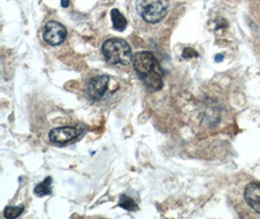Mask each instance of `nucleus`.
I'll return each mask as SVG.
<instances>
[{"mask_svg":"<svg viewBox=\"0 0 260 219\" xmlns=\"http://www.w3.org/2000/svg\"><path fill=\"white\" fill-rule=\"evenodd\" d=\"M133 65L148 90L159 91L163 88V70L152 53H137L133 57Z\"/></svg>","mask_w":260,"mask_h":219,"instance_id":"1","label":"nucleus"},{"mask_svg":"<svg viewBox=\"0 0 260 219\" xmlns=\"http://www.w3.org/2000/svg\"><path fill=\"white\" fill-rule=\"evenodd\" d=\"M102 52L107 61L115 66H128L133 59L130 45L121 38L107 40L102 47Z\"/></svg>","mask_w":260,"mask_h":219,"instance_id":"2","label":"nucleus"},{"mask_svg":"<svg viewBox=\"0 0 260 219\" xmlns=\"http://www.w3.org/2000/svg\"><path fill=\"white\" fill-rule=\"evenodd\" d=\"M137 11L142 19L149 23L161 22L169 8V0H137Z\"/></svg>","mask_w":260,"mask_h":219,"instance_id":"3","label":"nucleus"},{"mask_svg":"<svg viewBox=\"0 0 260 219\" xmlns=\"http://www.w3.org/2000/svg\"><path fill=\"white\" fill-rule=\"evenodd\" d=\"M68 35L66 27L55 21H50L45 25L44 30V40L52 46H57L61 44Z\"/></svg>","mask_w":260,"mask_h":219,"instance_id":"4","label":"nucleus"},{"mask_svg":"<svg viewBox=\"0 0 260 219\" xmlns=\"http://www.w3.org/2000/svg\"><path fill=\"white\" fill-rule=\"evenodd\" d=\"M81 133H82V130L76 126L57 128L50 132L49 139L53 142L61 144V143H67L72 139H76Z\"/></svg>","mask_w":260,"mask_h":219,"instance_id":"5","label":"nucleus"},{"mask_svg":"<svg viewBox=\"0 0 260 219\" xmlns=\"http://www.w3.org/2000/svg\"><path fill=\"white\" fill-rule=\"evenodd\" d=\"M109 77L107 75L96 76L89 82L87 87V92L91 100L100 101L108 89Z\"/></svg>","mask_w":260,"mask_h":219,"instance_id":"6","label":"nucleus"},{"mask_svg":"<svg viewBox=\"0 0 260 219\" xmlns=\"http://www.w3.org/2000/svg\"><path fill=\"white\" fill-rule=\"evenodd\" d=\"M244 196L248 206L260 214V184L249 183L246 187Z\"/></svg>","mask_w":260,"mask_h":219,"instance_id":"7","label":"nucleus"},{"mask_svg":"<svg viewBox=\"0 0 260 219\" xmlns=\"http://www.w3.org/2000/svg\"><path fill=\"white\" fill-rule=\"evenodd\" d=\"M111 20L113 23V27L118 30V32H123L127 27V20L125 17L120 13L117 9H112L111 10Z\"/></svg>","mask_w":260,"mask_h":219,"instance_id":"8","label":"nucleus"},{"mask_svg":"<svg viewBox=\"0 0 260 219\" xmlns=\"http://www.w3.org/2000/svg\"><path fill=\"white\" fill-rule=\"evenodd\" d=\"M52 182H53L52 177L48 176L44 179V181H42L41 183H39L36 186V189H35V193L37 196L39 197L50 195L52 193V187H51Z\"/></svg>","mask_w":260,"mask_h":219,"instance_id":"9","label":"nucleus"},{"mask_svg":"<svg viewBox=\"0 0 260 219\" xmlns=\"http://www.w3.org/2000/svg\"><path fill=\"white\" fill-rule=\"evenodd\" d=\"M118 206L128 211H137L139 209V206L137 205L135 200H133L131 197L127 196V195L120 196Z\"/></svg>","mask_w":260,"mask_h":219,"instance_id":"10","label":"nucleus"},{"mask_svg":"<svg viewBox=\"0 0 260 219\" xmlns=\"http://www.w3.org/2000/svg\"><path fill=\"white\" fill-rule=\"evenodd\" d=\"M24 207H7L4 210V217L6 218H17L24 212Z\"/></svg>","mask_w":260,"mask_h":219,"instance_id":"11","label":"nucleus"},{"mask_svg":"<svg viewBox=\"0 0 260 219\" xmlns=\"http://www.w3.org/2000/svg\"><path fill=\"white\" fill-rule=\"evenodd\" d=\"M182 57L184 58H194V57H198V53L195 52L193 49L191 48H185L182 52Z\"/></svg>","mask_w":260,"mask_h":219,"instance_id":"12","label":"nucleus"},{"mask_svg":"<svg viewBox=\"0 0 260 219\" xmlns=\"http://www.w3.org/2000/svg\"><path fill=\"white\" fill-rule=\"evenodd\" d=\"M60 4L63 8H68L70 6V0H61Z\"/></svg>","mask_w":260,"mask_h":219,"instance_id":"13","label":"nucleus"},{"mask_svg":"<svg viewBox=\"0 0 260 219\" xmlns=\"http://www.w3.org/2000/svg\"><path fill=\"white\" fill-rule=\"evenodd\" d=\"M215 60L216 61H222L223 60V56L222 55H216V57H215Z\"/></svg>","mask_w":260,"mask_h":219,"instance_id":"14","label":"nucleus"}]
</instances>
